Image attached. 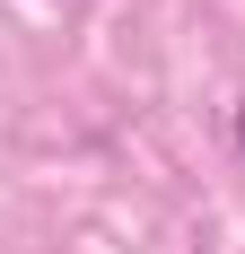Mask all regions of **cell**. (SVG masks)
<instances>
[{"instance_id":"cell-1","label":"cell","mask_w":245,"mask_h":254,"mask_svg":"<svg viewBox=\"0 0 245 254\" xmlns=\"http://www.w3.org/2000/svg\"><path fill=\"white\" fill-rule=\"evenodd\" d=\"M237 149H245V105H237Z\"/></svg>"}]
</instances>
